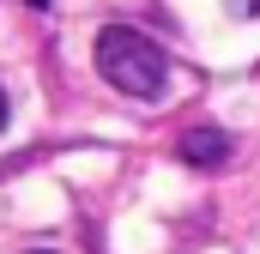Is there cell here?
I'll list each match as a JSON object with an SVG mask.
<instances>
[{"instance_id": "obj_1", "label": "cell", "mask_w": 260, "mask_h": 254, "mask_svg": "<svg viewBox=\"0 0 260 254\" xmlns=\"http://www.w3.org/2000/svg\"><path fill=\"white\" fill-rule=\"evenodd\" d=\"M97 73L115 85V91H127V97H164V85H170V55L151 43V37H139L127 24H103L97 30Z\"/></svg>"}, {"instance_id": "obj_2", "label": "cell", "mask_w": 260, "mask_h": 254, "mask_svg": "<svg viewBox=\"0 0 260 254\" xmlns=\"http://www.w3.org/2000/svg\"><path fill=\"white\" fill-rule=\"evenodd\" d=\"M182 157L200 164V170H212V164H224V157H230V139H224L218 127H194V133H182Z\"/></svg>"}, {"instance_id": "obj_3", "label": "cell", "mask_w": 260, "mask_h": 254, "mask_svg": "<svg viewBox=\"0 0 260 254\" xmlns=\"http://www.w3.org/2000/svg\"><path fill=\"white\" fill-rule=\"evenodd\" d=\"M230 12L236 18H260V0H230Z\"/></svg>"}, {"instance_id": "obj_4", "label": "cell", "mask_w": 260, "mask_h": 254, "mask_svg": "<svg viewBox=\"0 0 260 254\" xmlns=\"http://www.w3.org/2000/svg\"><path fill=\"white\" fill-rule=\"evenodd\" d=\"M6 115H12V103H6V91H0V127H6Z\"/></svg>"}, {"instance_id": "obj_5", "label": "cell", "mask_w": 260, "mask_h": 254, "mask_svg": "<svg viewBox=\"0 0 260 254\" xmlns=\"http://www.w3.org/2000/svg\"><path fill=\"white\" fill-rule=\"evenodd\" d=\"M30 6H49V0H30Z\"/></svg>"}, {"instance_id": "obj_6", "label": "cell", "mask_w": 260, "mask_h": 254, "mask_svg": "<svg viewBox=\"0 0 260 254\" xmlns=\"http://www.w3.org/2000/svg\"><path fill=\"white\" fill-rule=\"evenodd\" d=\"M37 254H43V248H37Z\"/></svg>"}]
</instances>
